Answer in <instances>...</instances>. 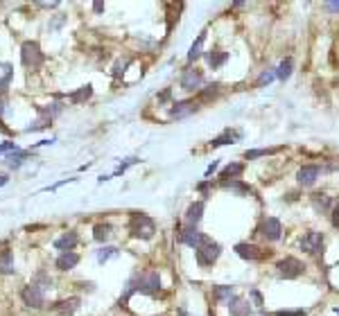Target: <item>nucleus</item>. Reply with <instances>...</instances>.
Here are the masks:
<instances>
[{"instance_id": "f257e3e1", "label": "nucleus", "mask_w": 339, "mask_h": 316, "mask_svg": "<svg viewBox=\"0 0 339 316\" xmlns=\"http://www.w3.org/2000/svg\"><path fill=\"white\" fill-rule=\"evenodd\" d=\"M134 292H140V294H149V296H154V294H159L161 292V276H159V271H147V273H143V276H134L132 280H129L127 284V292H124V296L120 298V305L122 303H127L129 296H132Z\"/></svg>"}, {"instance_id": "f03ea898", "label": "nucleus", "mask_w": 339, "mask_h": 316, "mask_svg": "<svg viewBox=\"0 0 339 316\" xmlns=\"http://www.w3.org/2000/svg\"><path fill=\"white\" fill-rule=\"evenodd\" d=\"M129 233L136 240H152L156 233V224L149 215L145 213H132L129 217Z\"/></svg>"}, {"instance_id": "7ed1b4c3", "label": "nucleus", "mask_w": 339, "mask_h": 316, "mask_svg": "<svg viewBox=\"0 0 339 316\" xmlns=\"http://www.w3.org/2000/svg\"><path fill=\"white\" fill-rule=\"evenodd\" d=\"M20 61H23L25 68L36 70V68H41V63L45 61V55L41 52V45L36 43V41H25V43L20 45Z\"/></svg>"}, {"instance_id": "20e7f679", "label": "nucleus", "mask_w": 339, "mask_h": 316, "mask_svg": "<svg viewBox=\"0 0 339 316\" xmlns=\"http://www.w3.org/2000/svg\"><path fill=\"white\" fill-rule=\"evenodd\" d=\"M222 255V246L217 242H213L211 237H206V242L195 251V257L199 262V267H213Z\"/></svg>"}, {"instance_id": "39448f33", "label": "nucleus", "mask_w": 339, "mask_h": 316, "mask_svg": "<svg viewBox=\"0 0 339 316\" xmlns=\"http://www.w3.org/2000/svg\"><path fill=\"white\" fill-rule=\"evenodd\" d=\"M276 269H278V276L285 278V280H296V278H301L305 273V265L299 260V257H292V255L278 260Z\"/></svg>"}, {"instance_id": "423d86ee", "label": "nucleus", "mask_w": 339, "mask_h": 316, "mask_svg": "<svg viewBox=\"0 0 339 316\" xmlns=\"http://www.w3.org/2000/svg\"><path fill=\"white\" fill-rule=\"evenodd\" d=\"M258 233L265 237L267 242H278L283 237V224L276 217H265L258 226Z\"/></svg>"}, {"instance_id": "0eeeda50", "label": "nucleus", "mask_w": 339, "mask_h": 316, "mask_svg": "<svg viewBox=\"0 0 339 316\" xmlns=\"http://www.w3.org/2000/svg\"><path fill=\"white\" fill-rule=\"evenodd\" d=\"M20 298H23V303L28 305V307L32 309H41L45 305V296H43V287H39V284H28V287H23V292H20Z\"/></svg>"}, {"instance_id": "6e6552de", "label": "nucleus", "mask_w": 339, "mask_h": 316, "mask_svg": "<svg viewBox=\"0 0 339 316\" xmlns=\"http://www.w3.org/2000/svg\"><path fill=\"white\" fill-rule=\"evenodd\" d=\"M238 253L242 260H249V262H260L265 260V257H269V251H263L258 249V246L253 244H247V242H240V244H236V249H233Z\"/></svg>"}, {"instance_id": "1a4fd4ad", "label": "nucleus", "mask_w": 339, "mask_h": 316, "mask_svg": "<svg viewBox=\"0 0 339 316\" xmlns=\"http://www.w3.org/2000/svg\"><path fill=\"white\" fill-rule=\"evenodd\" d=\"M301 249L310 255H319L323 251V233H317V230H310V233L303 235L301 240Z\"/></svg>"}, {"instance_id": "9d476101", "label": "nucleus", "mask_w": 339, "mask_h": 316, "mask_svg": "<svg viewBox=\"0 0 339 316\" xmlns=\"http://www.w3.org/2000/svg\"><path fill=\"white\" fill-rule=\"evenodd\" d=\"M206 237H208V235H203V233H199V230H197V226H188V228L181 230L179 242L197 251V249H199V246L203 244V242H206Z\"/></svg>"}, {"instance_id": "9b49d317", "label": "nucleus", "mask_w": 339, "mask_h": 316, "mask_svg": "<svg viewBox=\"0 0 339 316\" xmlns=\"http://www.w3.org/2000/svg\"><path fill=\"white\" fill-rule=\"evenodd\" d=\"M201 84H203V72L201 70H192V68H188V70L181 75V88L188 93L192 91H201Z\"/></svg>"}, {"instance_id": "f8f14e48", "label": "nucleus", "mask_w": 339, "mask_h": 316, "mask_svg": "<svg viewBox=\"0 0 339 316\" xmlns=\"http://www.w3.org/2000/svg\"><path fill=\"white\" fill-rule=\"evenodd\" d=\"M319 176H321V167L319 165H303L299 172H296V181H299V186H303V188L315 186Z\"/></svg>"}, {"instance_id": "ddd939ff", "label": "nucleus", "mask_w": 339, "mask_h": 316, "mask_svg": "<svg viewBox=\"0 0 339 316\" xmlns=\"http://www.w3.org/2000/svg\"><path fill=\"white\" fill-rule=\"evenodd\" d=\"M199 109L195 104V99H184V102H174L172 104V109H170V118L172 120H184L188 118V115H192L195 111Z\"/></svg>"}, {"instance_id": "4468645a", "label": "nucleus", "mask_w": 339, "mask_h": 316, "mask_svg": "<svg viewBox=\"0 0 339 316\" xmlns=\"http://www.w3.org/2000/svg\"><path fill=\"white\" fill-rule=\"evenodd\" d=\"M310 203H312V208H315L317 215H328V213H332V205H335L332 197H328L326 192H315V194L310 197Z\"/></svg>"}, {"instance_id": "2eb2a0df", "label": "nucleus", "mask_w": 339, "mask_h": 316, "mask_svg": "<svg viewBox=\"0 0 339 316\" xmlns=\"http://www.w3.org/2000/svg\"><path fill=\"white\" fill-rule=\"evenodd\" d=\"M77 307H80V298H66V300H57V303H52L50 305V309L52 312H57V314H64V316H70V314H75L77 312Z\"/></svg>"}, {"instance_id": "dca6fc26", "label": "nucleus", "mask_w": 339, "mask_h": 316, "mask_svg": "<svg viewBox=\"0 0 339 316\" xmlns=\"http://www.w3.org/2000/svg\"><path fill=\"white\" fill-rule=\"evenodd\" d=\"M228 312H231V316H251V303L247 298L236 296L228 303Z\"/></svg>"}, {"instance_id": "f3484780", "label": "nucleus", "mask_w": 339, "mask_h": 316, "mask_svg": "<svg viewBox=\"0 0 339 316\" xmlns=\"http://www.w3.org/2000/svg\"><path fill=\"white\" fill-rule=\"evenodd\" d=\"M77 242H80V237H77L75 230H68V233H64V235L59 237V240H55V249H57V251H61V253L72 251V249H75Z\"/></svg>"}, {"instance_id": "a211bd4d", "label": "nucleus", "mask_w": 339, "mask_h": 316, "mask_svg": "<svg viewBox=\"0 0 339 316\" xmlns=\"http://www.w3.org/2000/svg\"><path fill=\"white\" fill-rule=\"evenodd\" d=\"M77 265H80V255H77L75 251H66L57 257V269H59V271H70V269H75Z\"/></svg>"}, {"instance_id": "6ab92c4d", "label": "nucleus", "mask_w": 339, "mask_h": 316, "mask_svg": "<svg viewBox=\"0 0 339 316\" xmlns=\"http://www.w3.org/2000/svg\"><path fill=\"white\" fill-rule=\"evenodd\" d=\"M201 217H203V201H195V203L188 205V210H186V224L188 226H197L201 221Z\"/></svg>"}, {"instance_id": "aec40b11", "label": "nucleus", "mask_w": 339, "mask_h": 316, "mask_svg": "<svg viewBox=\"0 0 339 316\" xmlns=\"http://www.w3.org/2000/svg\"><path fill=\"white\" fill-rule=\"evenodd\" d=\"M213 298L217 303H231L236 298V289L231 284H217V287H213Z\"/></svg>"}, {"instance_id": "412c9836", "label": "nucleus", "mask_w": 339, "mask_h": 316, "mask_svg": "<svg viewBox=\"0 0 339 316\" xmlns=\"http://www.w3.org/2000/svg\"><path fill=\"white\" fill-rule=\"evenodd\" d=\"M206 61H208V66H211L213 70H217V68H222L224 63L228 61V52L220 50V47H215V50L206 52Z\"/></svg>"}, {"instance_id": "4be33fe9", "label": "nucleus", "mask_w": 339, "mask_h": 316, "mask_svg": "<svg viewBox=\"0 0 339 316\" xmlns=\"http://www.w3.org/2000/svg\"><path fill=\"white\" fill-rule=\"evenodd\" d=\"M242 138V134L240 131H231V129H224L217 138L211 140V147H224V145H231L233 140H240Z\"/></svg>"}, {"instance_id": "5701e85b", "label": "nucleus", "mask_w": 339, "mask_h": 316, "mask_svg": "<svg viewBox=\"0 0 339 316\" xmlns=\"http://www.w3.org/2000/svg\"><path fill=\"white\" fill-rule=\"evenodd\" d=\"M12 79H14V66L12 63H0V95L7 93Z\"/></svg>"}, {"instance_id": "b1692460", "label": "nucleus", "mask_w": 339, "mask_h": 316, "mask_svg": "<svg viewBox=\"0 0 339 316\" xmlns=\"http://www.w3.org/2000/svg\"><path fill=\"white\" fill-rule=\"evenodd\" d=\"M242 172H244V165H242V163H228V165L220 172V178H222V183H224V181H236V178H238Z\"/></svg>"}, {"instance_id": "393cba45", "label": "nucleus", "mask_w": 339, "mask_h": 316, "mask_svg": "<svg viewBox=\"0 0 339 316\" xmlns=\"http://www.w3.org/2000/svg\"><path fill=\"white\" fill-rule=\"evenodd\" d=\"M292 70H294V59L288 57V59L280 61V66L276 68V79H280V82H285V79L292 77Z\"/></svg>"}, {"instance_id": "a878e982", "label": "nucleus", "mask_w": 339, "mask_h": 316, "mask_svg": "<svg viewBox=\"0 0 339 316\" xmlns=\"http://www.w3.org/2000/svg\"><path fill=\"white\" fill-rule=\"evenodd\" d=\"M203 41H206V32H201L197 36V41L190 45V52H188V63H195L197 59L201 57V47H203Z\"/></svg>"}, {"instance_id": "bb28decb", "label": "nucleus", "mask_w": 339, "mask_h": 316, "mask_svg": "<svg viewBox=\"0 0 339 316\" xmlns=\"http://www.w3.org/2000/svg\"><path fill=\"white\" fill-rule=\"evenodd\" d=\"M14 253L12 251H3L0 253V273H14Z\"/></svg>"}, {"instance_id": "cd10ccee", "label": "nucleus", "mask_w": 339, "mask_h": 316, "mask_svg": "<svg viewBox=\"0 0 339 316\" xmlns=\"http://www.w3.org/2000/svg\"><path fill=\"white\" fill-rule=\"evenodd\" d=\"M91 95H93V86H91V84H86V86H82L77 93H70V95H68V99H70L72 104H82V102H86Z\"/></svg>"}, {"instance_id": "c85d7f7f", "label": "nucleus", "mask_w": 339, "mask_h": 316, "mask_svg": "<svg viewBox=\"0 0 339 316\" xmlns=\"http://www.w3.org/2000/svg\"><path fill=\"white\" fill-rule=\"evenodd\" d=\"M109 237H111V226L109 224H97L95 228H93V240L100 242V244H104Z\"/></svg>"}, {"instance_id": "c756f323", "label": "nucleus", "mask_w": 339, "mask_h": 316, "mask_svg": "<svg viewBox=\"0 0 339 316\" xmlns=\"http://www.w3.org/2000/svg\"><path fill=\"white\" fill-rule=\"evenodd\" d=\"M222 186L226 188V190H233L236 194H251V188L244 186V183L240 181V178H236V181H224Z\"/></svg>"}, {"instance_id": "7c9ffc66", "label": "nucleus", "mask_w": 339, "mask_h": 316, "mask_svg": "<svg viewBox=\"0 0 339 316\" xmlns=\"http://www.w3.org/2000/svg\"><path fill=\"white\" fill-rule=\"evenodd\" d=\"M276 151H280V147H271V149H249L247 154H244V158H247V161H255V158H260V156L276 154Z\"/></svg>"}, {"instance_id": "2f4dec72", "label": "nucleus", "mask_w": 339, "mask_h": 316, "mask_svg": "<svg viewBox=\"0 0 339 316\" xmlns=\"http://www.w3.org/2000/svg\"><path fill=\"white\" fill-rule=\"evenodd\" d=\"M118 255V249L116 246H102L100 251H97V262L100 265H104V262H109L111 257H116Z\"/></svg>"}, {"instance_id": "473e14b6", "label": "nucleus", "mask_w": 339, "mask_h": 316, "mask_svg": "<svg viewBox=\"0 0 339 316\" xmlns=\"http://www.w3.org/2000/svg\"><path fill=\"white\" fill-rule=\"evenodd\" d=\"M274 79H276V70H263V72H260V77L255 79V88L267 86V84H271Z\"/></svg>"}, {"instance_id": "72a5a7b5", "label": "nucleus", "mask_w": 339, "mask_h": 316, "mask_svg": "<svg viewBox=\"0 0 339 316\" xmlns=\"http://www.w3.org/2000/svg\"><path fill=\"white\" fill-rule=\"evenodd\" d=\"M220 93V84H211V86H206V91H199V97L203 99V102H208V99H213L215 95Z\"/></svg>"}, {"instance_id": "f704fd0d", "label": "nucleus", "mask_w": 339, "mask_h": 316, "mask_svg": "<svg viewBox=\"0 0 339 316\" xmlns=\"http://www.w3.org/2000/svg\"><path fill=\"white\" fill-rule=\"evenodd\" d=\"M249 296H251V300H253V305H255V307H263V305H265L263 294H260L258 289H251V292H249Z\"/></svg>"}, {"instance_id": "c9c22d12", "label": "nucleus", "mask_w": 339, "mask_h": 316, "mask_svg": "<svg viewBox=\"0 0 339 316\" xmlns=\"http://www.w3.org/2000/svg\"><path fill=\"white\" fill-rule=\"evenodd\" d=\"M276 316H305V309H278Z\"/></svg>"}, {"instance_id": "e433bc0d", "label": "nucleus", "mask_w": 339, "mask_h": 316, "mask_svg": "<svg viewBox=\"0 0 339 316\" xmlns=\"http://www.w3.org/2000/svg\"><path fill=\"white\" fill-rule=\"evenodd\" d=\"M18 147H16V142H3V145H0V154H12V151H16Z\"/></svg>"}, {"instance_id": "4c0bfd02", "label": "nucleus", "mask_w": 339, "mask_h": 316, "mask_svg": "<svg viewBox=\"0 0 339 316\" xmlns=\"http://www.w3.org/2000/svg\"><path fill=\"white\" fill-rule=\"evenodd\" d=\"M330 221H332V226H335V228H339V199H337V203L332 205V215H330Z\"/></svg>"}, {"instance_id": "58836bf2", "label": "nucleus", "mask_w": 339, "mask_h": 316, "mask_svg": "<svg viewBox=\"0 0 339 316\" xmlns=\"http://www.w3.org/2000/svg\"><path fill=\"white\" fill-rule=\"evenodd\" d=\"M129 66V59H124V61H118L116 63V70H113V77H120L124 72V68Z\"/></svg>"}, {"instance_id": "ea45409f", "label": "nucleus", "mask_w": 339, "mask_h": 316, "mask_svg": "<svg viewBox=\"0 0 339 316\" xmlns=\"http://www.w3.org/2000/svg\"><path fill=\"white\" fill-rule=\"evenodd\" d=\"M326 9H328V12H332V14H339V0H335V3H328Z\"/></svg>"}, {"instance_id": "a19ab883", "label": "nucleus", "mask_w": 339, "mask_h": 316, "mask_svg": "<svg viewBox=\"0 0 339 316\" xmlns=\"http://www.w3.org/2000/svg\"><path fill=\"white\" fill-rule=\"evenodd\" d=\"M217 167H220V163H217V161H213V165H208V170H206V178L211 176L213 172H217Z\"/></svg>"}, {"instance_id": "79ce46f5", "label": "nucleus", "mask_w": 339, "mask_h": 316, "mask_svg": "<svg viewBox=\"0 0 339 316\" xmlns=\"http://www.w3.org/2000/svg\"><path fill=\"white\" fill-rule=\"evenodd\" d=\"M93 12H95V14H102V12H104V3H93Z\"/></svg>"}, {"instance_id": "37998d69", "label": "nucleus", "mask_w": 339, "mask_h": 316, "mask_svg": "<svg viewBox=\"0 0 339 316\" xmlns=\"http://www.w3.org/2000/svg\"><path fill=\"white\" fill-rule=\"evenodd\" d=\"M208 188H211V181H203V183H199V186H197V190H199V192H206Z\"/></svg>"}, {"instance_id": "c03bdc74", "label": "nucleus", "mask_w": 339, "mask_h": 316, "mask_svg": "<svg viewBox=\"0 0 339 316\" xmlns=\"http://www.w3.org/2000/svg\"><path fill=\"white\" fill-rule=\"evenodd\" d=\"M5 113V97H0V115Z\"/></svg>"}, {"instance_id": "a18cd8bd", "label": "nucleus", "mask_w": 339, "mask_h": 316, "mask_svg": "<svg viewBox=\"0 0 339 316\" xmlns=\"http://www.w3.org/2000/svg\"><path fill=\"white\" fill-rule=\"evenodd\" d=\"M251 316H269V314H265L263 309H260V312H255V314H251Z\"/></svg>"}, {"instance_id": "49530a36", "label": "nucleus", "mask_w": 339, "mask_h": 316, "mask_svg": "<svg viewBox=\"0 0 339 316\" xmlns=\"http://www.w3.org/2000/svg\"><path fill=\"white\" fill-rule=\"evenodd\" d=\"M7 183V176H0V186H5Z\"/></svg>"}, {"instance_id": "de8ad7c7", "label": "nucleus", "mask_w": 339, "mask_h": 316, "mask_svg": "<svg viewBox=\"0 0 339 316\" xmlns=\"http://www.w3.org/2000/svg\"><path fill=\"white\" fill-rule=\"evenodd\" d=\"M335 314H339V307H335Z\"/></svg>"}]
</instances>
